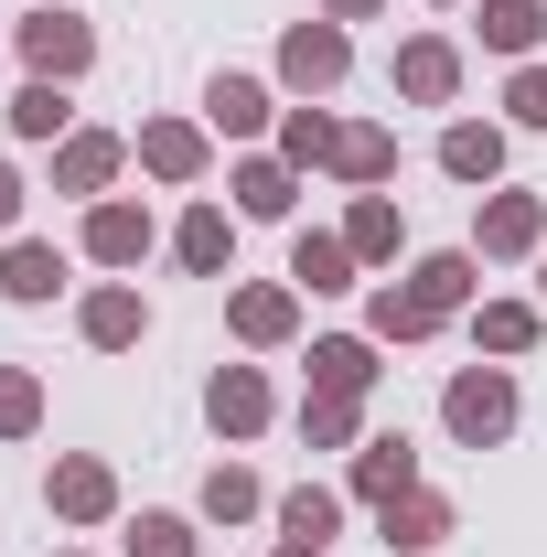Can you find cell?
<instances>
[{"mask_svg": "<svg viewBox=\"0 0 547 557\" xmlns=\"http://www.w3.org/2000/svg\"><path fill=\"white\" fill-rule=\"evenodd\" d=\"M205 129L215 139H258V129H279V97L258 86V75H215L205 86Z\"/></svg>", "mask_w": 547, "mask_h": 557, "instance_id": "obj_24", "label": "cell"}, {"mask_svg": "<svg viewBox=\"0 0 547 557\" xmlns=\"http://www.w3.org/2000/svg\"><path fill=\"white\" fill-rule=\"evenodd\" d=\"M75 333H86V354H139L150 344V300H139L130 278H97L75 300Z\"/></svg>", "mask_w": 547, "mask_h": 557, "instance_id": "obj_9", "label": "cell"}, {"mask_svg": "<svg viewBox=\"0 0 547 557\" xmlns=\"http://www.w3.org/2000/svg\"><path fill=\"white\" fill-rule=\"evenodd\" d=\"M226 333H236L247 354L301 344V289H290V278H247V289H226Z\"/></svg>", "mask_w": 547, "mask_h": 557, "instance_id": "obj_6", "label": "cell"}, {"mask_svg": "<svg viewBox=\"0 0 547 557\" xmlns=\"http://www.w3.org/2000/svg\"><path fill=\"white\" fill-rule=\"evenodd\" d=\"M44 515H54V525H108V515H119V472H108L97 450H65V461L44 472Z\"/></svg>", "mask_w": 547, "mask_h": 557, "instance_id": "obj_8", "label": "cell"}, {"mask_svg": "<svg viewBox=\"0 0 547 557\" xmlns=\"http://www.w3.org/2000/svg\"><path fill=\"white\" fill-rule=\"evenodd\" d=\"M130 172V139L119 129H75L54 139V194H75V205H108V183Z\"/></svg>", "mask_w": 547, "mask_h": 557, "instance_id": "obj_12", "label": "cell"}, {"mask_svg": "<svg viewBox=\"0 0 547 557\" xmlns=\"http://www.w3.org/2000/svg\"><path fill=\"white\" fill-rule=\"evenodd\" d=\"M473 344L494 364H515V354L547 344V300H473Z\"/></svg>", "mask_w": 547, "mask_h": 557, "instance_id": "obj_25", "label": "cell"}, {"mask_svg": "<svg viewBox=\"0 0 547 557\" xmlns=\"http://www.w3.org/2000/svg\"><path fill=\"white\" fill-rule=\"evenodd\" d=\"M269 557H323V547H290V536H279V547H269Z\"/></svg>", "mask_w": 547, "mask_h": 557, "instance_id": "obj_38", "label": "cell"}, {"mask_svg": "<svg viewBox=\"0 0 547 557\" xmlns=\"http://www.w3.org/2000/svg\"><path fill=\"white\" fill-rule=\"evenodd\" d=\"M343 247H354V269H398V247H409L398 194H354V205H343Z\"/></svg>", "mask_w": 547, "mask_h": 557, "instance_id": "obj_22", "label": "cell"}, {"mask_svg": "<svg viewBox=\"0 0 547 557\" xmlns=\"http://www.w3.org/2000/svg\"><path fill=\"white\" fill-rule=\"evenodd\" d=\"M323 172H333L343 194L398 183V129H387V119H343V139H333V161H323Z\"/></svg>", "mask_w": 547, "mask_h": 557, "instance_id": "obj_16", "label": "cell"}, {"mask_svg": "<svg viewBox=\"0 0 547 557\" xmlns=\"http://www.w3.org/2000/svg\"><path fill=\"white\" fill-rule=\"evenodd\" d=\"M473 258L483 269H515V258H547V194H483L473 205Z\"/></svg>", "mask_w": 547, "mask_h": 557, "instance_id": "obj_2", "label": "cell"}, {"mask_svg": "<svg viewBox=\"0 0 547 557\" xmlns=\"http://www.w3.org/2000/svg\"><path fill=\"white\" fill-rule=\"evenodd\" d=\"M398 493H418V440H409V429L354 440V461H343V504H398Z\"/></svg>", "mask_w": 547, "mask_h": 557, "instance_id": "obj_7", "label": "cell"}, {"mask_svg": "<svg viewBox=\"0 0 547 557\" xmlns=\"http://www.w3.org/2000/svg\"><path fill=\"white\" fill-rule=\"evenodd\" d=\"M33 11H44V0H33Z\"/></svg>", "mask_w": 547, "mask_h": 557, "instance_id": "obj_42", "label": "cell"}, {"mask_svg": "<svg viewBox=\"0 0 547 557\" xmlns=\"http://www.w3.org/2000/svg\"><path fill=\"white\" fill-rule=\"evenodd\" d=\"M33 429H44V375L0 364V440H33Z\"/></svg>", "mask_w": 547, "mask_h": 557, "instance_id": "obj_34", "label": "cell"}, {"mask_svg": "<svg viewBox=\"0 0 547 557\" xmlns=\"http://www.w3.org/2000/svg\"><path fill=\"white\" fill-rule=\"evenodd\" d=\"M130 161L150 172V183L194 194V183L215 172V129H205V119H139V129H130Z\"/></svg>", "mask_w": 547, "mask_h": 557, "instance_id": "obj_5", "label": "cell"}, {"mask_svg": "<svg viewBox=\"0 0 547 557\" xmlns=\"http://www.w3.org/2000/svg\"><path fill=\"white\" fill-rule=\"evenodd\" d=\"M130 557H205V525L150 504V515H130Z\"/></svg>", "mask_w": 547, "mask_h": 557, "instance_id": "obj_33", "label": "cell"}, {"mask_svg": "<svg viewBox=\"0 0 547 557\" xmlns=\"http://www.w3.org/2000/svg\"><path fill=\"white\" fill-rule=\"evenodd\" d=\"M505 119H515V129H547V54L505 75Z\"/></svg>", "mask_w": 547, "mask_h": 557, "instance_id": "obj_35", "label": "cell"}, {"mask_svg": "<svg viewBox=\"0 0 547 557\" xmlns=\"http://www.w3.org/2000/svg\"><path fill=\"white\" fill-rule=\"evenodd\" d=\"M387 86H398L409 108H451V97H462V44H451V33H409L398 65H387Z\"/></svg>", "mask_w": 547, "mask_h": 557, "instance_id": "obj_11", "label": "cell"}, {"mask_svg": "<svg viewBox=\"0 0 547 557\" xmlns=\"http://www.w3.org/2000/svg\"><path fill=\"white\" fill-rule=\"evenodd\" d=\"M312 11H323V22H376L387 0H312Z\"/></svg>", "mask_w": 547, "mask_h": 557, "instance_id": "obj_37", "label": "cell"}, {"mask_svg": "<svg viewBox=\"0 0 547 557\" xmlns=\"http://www.w3.org/2000/svg\"><path fill=\"white\" fill-rule=\"evenodd\" d=\"M22 205H33V183H22V172H11V161H0V236H11V225H22Z\"/></svg>", "mask_w": 547, "mask_h": 557, "instance_id": "obj_36", "label": "cell"}, {"mask_svg": "<svg viewBox=\"0 0 547 557\" xmlns=\"http://www.w3.org/2000/svg\"><path fill=\"white\" fill-rule=\"evenodd\" d=\"M440 429H451L462 450H505V440H515V375H505V364H451Z\"/></svg>", "mask_w": 547, "mask_h": 557, "instance_id": "obj_1", "label": "cell"}, {"mask_svg": "<svg viewBox=\"0 0 547 557\" xmlns=\"http://www.w3.org/2000/svg\"><path fill=\"white\" fill-rule=\"evenodd\" d=\"M440 172H451L462 194H494V183H505V129H494V119H451V129H440Z\"/></svg>", "mask_w": 547, "mask_h": 557, "instance_id": "obj_20", "label": "cell"}, {"mask_svg": "<svg viewBox=\"0 0 547 557\" xmlns=\"http://www.w3.org/2000/svg\"><path fill=\"white\" fill-rule=\"evenodd\" d=\"M269 504H279V493L258 483L247 461H215V472H205V493H194V515H205V525H258Z\"/></svg>", "mask_w": 547, "mask_h": 557, "instance_id": "obj_28", "label": "cell"}, {"mask_svg": "<svg viewBox=\"0 0 547 557\" xmlns=\"http://www.w3.org/2000/svg\"><path fill=\"white\" fill-rule=\"evenodd\" d=\"M54 557H86V547H54Z\"/></svg>", "mask_w": 547, "mask_h": 557, "instance_id": "obj_41", "label": "cell"}, {"mask_svg": "<svg viewBox=\"0 0 547 557\" xmlns=\"http://www.w3.org/2000/svg\"><path fill=\"white\" fill-rule=\"evenodd\" d=\"M473 33H483V54H505V65H537V44H547V0H483Z\"/></svg>", "mask_w": 547, "mask_h": 557, "instance_id": "obj_27", "label": "cell"}, {"mask_svg": "<svg viewBox=\"0 0 547 557\" xmlns=\"http://www.w3.org/2000/svg\"><path fill=\"white\" fill-rule=\"evenodd\" d=\"M290 289H312V300L365 289V278H354V247H343V225H301V236H290Z\"/></svg>", "mask_w": 547, "mask_h": 557, "instance_id": "obj_18", "label": "cell"}, {"mask_svg": "<svg viewBox=\"0 0 547 557\" xmlns=\"http://www.w3.org/2000/svg\"><path fill=\"white\" fill-rule=\"evenodd\" d=\"M54 289H65V247H44V236H11V247H0V300L44 311Z\"/></svg>", "mask_w": 547, "mask_h": 557, "instance_id": "obj_26", "label": "cell"}, {"mask_svg": "<svg viewBox=\"0 0 547 557\" xmlns=\"http://www.w3.org/2000/svg\"><path fill=\"white\" fill-rule=\"evenodd\" d=\"M11 44H22V65H33V75H54V86H75V75L97 65V22H75L65 0L22 11V22H11Z\"/></svg>", "mask_w": 547, "mask_h": 557, "instance_id": "obj_3", "label": "cell"}, {"mask_svg": "<svg viewBox=\"0 0 547 557\" xmlns=\"http://www.w3.org/2000/svg\"><path fill=\"white\" fill-rule=\"evenodd\" d=\"M473 289H483V258H473V247H429V258H409V300H418V311H440V322L473 311Z\"/></svg>", "mask_w": 547, "mask_h": 557, "instance_id": "obj_19", "label": "cell"}, {"mask_svg": "<svg viewBox=\"0 0 547 557\" xmlns=\"http://www.w3.org/2000/svg\"><path fill=\"white\" fill-rule=\"evenodd\" d=\"M343 75H354V33H343V22L312 11V22L279 33V86H290V97H333Z\"/></svg>", "mask_w": 547, "mask_h": 557, "instance_id": "obj_4", "label": "cell"}, {"mask_svg": "<svg viewBox=\"0 0 547 557\" xmlns=\"http://www.w3.org/2000/svg\"><path fill=\"white\" fill-rule=\"evenodd\" d=\"M429 11H462V0H429Z\"/></svg>", "mask_w": 547, "mask_h": 557, "instance_id": "obj_40", "label": "cell"}, {"mask_svg": "<svg viewBox=\"0 0 547 557\" xmlns=\"http://www.w3.org/2000/svg\"><path fill=\"white\" fill-rule=\"evenodd\" d=\"M537 300H547V258H537Z\"/></svg>", "mask_w": 547, "mask_h": 557, "instance_id": "obj_39", "label": "cell"}, {"mask_svg": "<svg viewBox=\"0 0 547 557\" xmlns=\"http://www.w3.org/2000/svg\"><path fill=\"white\" fill-rule=\"evenodd\" d=\"M269 515H279V536H290V547H333V536H343V493H333V483H301V493H279Z\"/></svg>", "mask_w": 547, "mask_h": 557, "instance_id": "obj_29", "label": "cell"}, {"mask_svg": "<svg viewBox=\"0 0 547 557\" xmlns=\"http://www.w3.org/2000/svg\"><path fill=\"white\" fill-rule=\"evenodd\" d=\"M333 139H343V119H323V108H312V97H301V108H279V161H290V172H323V161H333Z\"/></svg>", "mask_w": 547, "mask_h": 557, "instance_id": "obj_30", "label": "cell"}, {"mask_svg": "<svg viewBox=\"0 0 547 557\" xmlns=\"http://www.w3.org/2000/svg\"><path fill=\"white\" fill-rule=\"evenodd\" d=\"M376 333H312V397H376V375H387V364H376Z\"/></svg>", "mask_w": 547, "mask_h": 557, "instance_id": "obj_15", "label": "cell"}, {"mask_svg": "<svg viewBox=\"0 0 547 557\" xmlns=\"http://www.w3.org/2000/svg\"><path fill=\"white\" fill-rule=\"evenodd\" d=\"M365 440V397H301V450H354Z\"/></svg>", "mask_w": 547, "mask_h": 557, "instance_id": "obj_32", "label": "cell"}, {"mask_svg": "<svg viewBox=\"0 0 547 557\" xmlns=\"http://www.w3.org/2000/svg\"><path fill=\"white\" fill-rule=\"evenodd\" d=\"M150 247H161V225H150V205H130V194L86 205V258H97V269H139Z\"/></svg>", "mask_w": 547, "mask_h": 557, "instance_id": "obj_14", "label": "cell"}, {"mask_svg": "<svg viewBox=\"0 0 547 557\" xmlns=\"http://www.w3.org/2000/svg\"><path fill=\"white\" fill-rule=\"evenodd\" d=\"M365 333H376V344H429V333H440V311H418L409 278H387V289H365Z\"/></svg>", "mask_w": 547, "mask_h": 557, "instance_id": "obj_31", "label": "cell"}, {"mask_svg": "<svg viewBox=\"0 0 547 557\" xmlns=\"http://www.w3.org/2000/svg\"><path fill=\"white\" fill-rule=\"evenodd\" d=\"M236 225H247V214H226V205H183V225H172V258H183L194 278H226V269H236Z\"/></svg>", "mask_w": 547, "mask_h": 557, "instance_id": "obj_21", "label": "cell"}, {"mask_svg": "<svg viewBox=\"0 0 547 557\" xmlns=\"http://www.w3.org/2000/svg\"><path fill=\"white\" fill-rule=\"evenodd\" d=\"M226 194H236V214H258V225H279V214L301 205V172H290L279 150H236V161H226Z\"/></svg>", "mask_w": 547, "mask_h": 557, "instance_id": "obj_17", "label": "cell"}, {"mask_svg": "<svg viewBox=\"0 0 547 557\" xmlns=\"http://www.w3.org/2000/svg\"><path fill=\"white\" fill-rule=\"evenodd\" d=\"M451 525H462V515H451V493H398V504H376V547L387 557H429V547H451Z\"/></svg>", "mask_w": 547, "mask_h": 557, "instance_id": "obj_13", "label": "cell"}, {"mask_svg": "<svg viewBox=\"0 0 547 557\" xmlns=\"http://www.w3.org/2000/svg\"><path fill=\"white\" fill-rule=\"evenodd\" d=\"M0 119H11V139H33V150H54V139H75V97L54 86V75H22Z\"/></svg>", "mask_w": 547, "mask_h": 557, "instance_id": "obj_23", "label": "cell"}, {"mask_svg": "<svg viewBox=\"0 0 547 557\" xmlns=\"http://www.w3.org/2000/svg\"><path fill=\"white\" fill-rule=\"evenodd\" d=\"M269 418H279V397H269L258 364H215V375H205V429H215V440H258Z\"/></svg>", "mask_w": 547, "mask_h": 557, "instance_id": "obj_10", "label": "cell"}]
</instances>
